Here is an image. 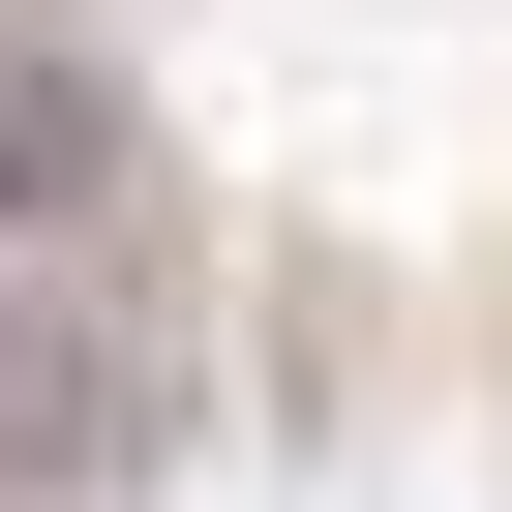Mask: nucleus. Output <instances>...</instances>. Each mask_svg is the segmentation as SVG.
Here are the masks:
<instances>
[{
    "mask_svg": "<svg viewBox=\"0 0 512 512\" xmlns=\"http://www.w3.org/2000/svg\"><path fill=\"white\" fill-rule=\"evenodd\" d=\"M181 452V272L91 241V272H0V482H151Z\"/></svg>",
    "mask_w": 512,
    "mask_h": 512,
    "instance_id": "f257e3e1",
    "label": "nucleus"
},
{
    "mask_svg": "<svg viewBox=\"0 0 512 512\" xmlns=\"http://www.w3.org/2000/svg\"><path fill=\"white\" fill-rule=\"evenodd\" d=\"M91 241H151V91L91 31H0V272H91Z\"/></svg>",
    "mask_w": 512,
    "mask_h": 512,
    "instance_id": "f03ea898",
    "label": "nucleus"
}]
</instances>
